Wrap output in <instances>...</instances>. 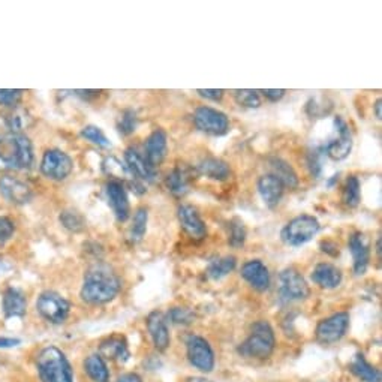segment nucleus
Returning <instances> with one entry per match:
<instances>
[{"mask_svg": "<svg viewBox=\"0 0 382 382\" xmlns=\"http://www.w3.org/2000/svg\"><path fill=\"white\" fill-rule=\"evenodd\" d=\"M32 163V143L24 133H0V171L27 170Z\"/></svg>", "mask_w": 382, "mask_h": 382, "instance_id": "nucleus-1", "label": "nucleus"}, {"mask_svg": "<svg viewBox=\"0 0 382 382\" xmlns=\"http://www.w3.org/2000/svg\"><path fill=\"white\" fill-rule=\"evenodd\" d=\"M120 286V279L111 270L94 267L87 271L84 278L83 286H81V298L90 305H105L117 297Z\"/></svg>", "mask_w": 382, "mask_h": 382, "instance_id": "nucleus-2", "label": "nucleus"}, {"mask_svg": "<svg viewBox=\"0 0 382 382\" xmlns=\"http://www.w3.org/2000/svg\"><path fill=\"white\" fill-rule=\"evenodd\" d=\"M36 367L43 382H74L72 367L56 346H47L39 352Z\"/></svg>", "mask_w": 382, "mask_h": 382, "instance_id": "nucleus-3", "label": "nucleus"}, {"mask_svg": "<svg viewBox=\"0 0 382 382\" xmlns=\"http://www.w3.org/2000/svg\"><path fill=\"white\" fill-rule=\"evenodd\" d=\"M275 345L276 339L270 324L266 321H258L252 325V332L249 337L240 345L239 352L243 357L266 360L275 351Z\"/></svg>", "mask_w": 382, "mask_h": 382, "instance_id": "nucleus-4", "label": "nucleus"}, {"mask_svg": "<svg viewBox=\"0 0 382 382\" xmlns=\"http://www.w3.org/2000/svg\"><path fill=\"white\" fill-rule=\"evenodd\" d=\"M320 222L317 217L310 214H302L294 217L293 221L282 229V240L290 246H302L318 234Z\"/></svg>", "mask_w": 382, "mask_h": 382, "instance_id": "nucleus-5", "label": "nucleus"}, {"mask_svg": "<svg viewBox=\"0 0 382 382\" xmlns=\"http://www.w3.org/2000/svg\"><path fill=\"white\" fill-rule=\"evenodd\" d=\"M36 309L40 317L53 324H62L70 315L71 305L66 298L54 291H45L39 295Z\"/></svg>", "mask_w": 382, "mask_h": 382, "instance_id": "nucleus-6", "label": "nucleus"}, {"mask_svg": "<svg viewBox=\"0 0 382 382\" xmlns=\"http://www.w3.org/2000/svg\"><path fill=\"white\" fill-rule=\"evenodd\" d=\"M197 129L204 133L221 136L229 131V120L225 113L212 107H198L194 113Z\"/></svg>", "mask_w": 382, "mask_h": 382, "instance_id": "nucleus-7", "label": "nucleus"}, {"mask_svg": "<svg viewBox=\"0 0 382 382\" xmlns=\"http://www.w3.org/2000/svg\"><path fill=\"white\" fill-rule=\"evenodd\" d=\"M187 359L194 367L201 372H212L214 367V352L206 339L192 334L186 340Z\"/></svg>", "mask_w": 382, "mask_h": 382, "instance_id": "nucleus-8", "label": "nucleus"}, {"mask_svg": "<svg viewBox=\"0 0 382 382\" xmlns=\"http://www.w3.org/2000/svg\"><path fill=\"white\" fill-rule=\"evenodd\" d=\"M309 285L295 268H286L279 276V295L283 302H300L309 297Z\"/></svg>", "mask_w": 382, "mask_h": 382, "instance_id": "nucleus-9", "label": "nucleus"}, {"mask_svg": "<svg viewBox=\"0 0 382 382\" xmlns=\"http://www.w3.org/2000/svg\"><path fill=\"white\" fill-rule=\"evenodd\" d=\"M72 159L58 148L47 150L43 156V160H40V171H43L47 179L51 180H65L66 177L72 173Z\"/></svg>", "mask_w": 382, "mask_h": 382, "instance_id": "nucleus-10", "label": "nucleus"}, {"mask_svg": "<svg viewBox=\"0 0 382 382\" xmlns=\"http://www.w3.org/2000/svg\"><path fill=\"white\" fill-rule=\"evenodd\" d=\"M349 327V315L346 312H339L322 320L317 325V340L322 345H332L342 339Z\"/></svg>", "mask_w": 382, "mask_h": 382, "instance_id": "nucleus-11", "label": "nucleus"}, {"mask_svg": "<svg viewBox=\"0 0 382 382\" xmlns=\"http://www.w3.org/2000/svg\"><path fill=\"white\" fill-rule=\"evenodd\" d=\"M334 125H336L337 136L327 144L324 152L333 160H344L349 156L352 150V135L346 125V121L342 117H336Z\"/></svg>", "mask_w": 382, "mask_h": 382, "instance_id": "nucleus-12", "label": "nucleus"}, {"mask_svg": "<svg viewBox=\"0 0 382 382\" xmlns=\"http://www.w3.org/2000/svg\"><path fill=\"white\" fill-rule=\"evenodd\" d=\"M105 194H107L108 204H110V207L114 212L116 219L119 222H125L129 217L131 207H129V200H128L124 185H121L119 180L108 182L105 186Z\"/></svg>", "mask_w": 382, "mask_h": 382, "instance_id": "nucleus-13", "label": "nucleus"}, {"mask_svg": "<svg viewBox=\"0 0 382 382\" xmlns=\"http://www.w3.org/2000/svg\"><path fill=\"white\" fill-rule=\"evenodd\" d=\"M177 217H179V222L189 237L202 240L207 236V227L201 219V216L195 207L183 204V206H180L179 210H177Z\"/></svg>", "mask_w": 382, "mask_h": 382, "instance_id": "nucleus-14", "label": "nucleus"}, {"mask_svg": "<svg viewBox=\"0 0 382 382\" xmlns=\"http://www.w3.org/2000/svg\"><path fill=\"white\" fill-rule=\"evenodd\" d=\"M125 163L131 177L136 182H153L155 179V168L150 165L148 160L144 155H141L138 150L131 147L125 152Z\"/></svg>", "mask_w": 382, "mask_h": 382, "instance_id": "nucleus-15", "label": "nucleus"}, {"mask_svg": "<svg viewBox=\"0 0 382 382\" xmlns=\"http://www.w3.org/2000/svg\"><path fill=\"white\" fill-rule=\"evenodd\" d=\"M0 195L12 204H24L31 200L32 189L17 177L4 175L0 179Z\"/></svg>", "mask_w": 382, "mask_h": 382, "instance_id": "nucleus-16", "label": "nucleus"}, {"mask_svg": "<svg viewBox=\"0 0 382 382\" xmlns=\"http://www.w3.org/2000/svg\"><path fill=\"white\" fill-rule=\"evenodd\" d=\"M146 159L148 160L150 165L153 168L160 165L162 160L167 156V148H168V138L167 132L162 129H156L148 135V138L146 140Z\"/></svg>", "mask_w": 382, "mask_h": 382, "instance_id": "nucleus-17", "label": "nucleus"}, {"mask_svg": "<svg viewBox=\"0 0 382 382\" xmlns=\"http://www.w3.org/2000/svg\"><path fill=\"white\" fill-rule=\"evenodd\" d=\"M147 330L153 340V345L158 351H165L170 346V332L167 320L162 312H152L147 317Z\"/></svg>", "mask_w": 382, "mask_h": 382, "instance_id": "nucleus-18", "label": "nucleus"}, {"mask_svg": "<svg viewBox=\"0 0 382 382\" xmlns=\"http://www.w3.org/2000/svg\"><path fill=\"white\" fill-rule=\"evenodd\" d=\"M241 276L256 291H267L270 286V273L259 259H251L241 267Z\"/></svg>", "mask_w": 382, "mask_h": 382, "instance_id": "nucleus-19", "label": "nucleus"}, {"mask_svg": "<svg viewBox=\"0 0 382 382\" xmlns=\"http://www.w3.org/2000/svg\"><path fill=\"white\" fill-rule=\"evenodd\" d=\"M283 190H285L283 183L271 173L261 175L258 179V192L259 195H261L266 206L270 209L278 206L279 201L283 197Z\"/></svg>", "mask_w": 382, "mask_h": 382, "instance_id": "nucleus-20", "label": "nucleus"}, {"mask_svg": "<svg viewBox=\"0 0 382 382\" xmlns=\"http://www.w3.org/2000/svg\"><path fill=\"white\" fill-rule=\"evenodd\" d=\"M348 246H349V252L352 255V261H354V273L359 276L364 275L367 266H369L371 253H369V249H367V244L364 243L363 234L354 233L349 237Z\"/></svg>", "mask_w": 382, "mask_h": 382, "instance_id": "nucleus-21", "label": "nucleus"}, {"mask_svg": "<svg viewBox=\"0 0 382 382\" xmlns=\"http://www.w3.org/2000/svg\"><path fill=\"white\" fill-rule=\"evenodd\" d=\"M99 356L107 360L125 363L129 359V349L125 337L111 336L99 345Z\"/></svg>", "mask_w": 382, "mask_h": 382, "instance_id": "nucleus-22", "label": "nucleus"}, {"mask_svg": "<svg viewBox=\"0 0 382 382\" xmlns=\"http://www.w3.org/2000/svg\"><path fill=\"white\" fill-rule=\"evenodd\" d=\"M312 280L324 290H333L342 282V271L330 263H321L313 268Z\"/></svg>", "mask_w": 382, "mask_h": 382, "instance_id": "nucleus-23", "label": "nucleus"}, {"mask_svg": "<svg viewBox=\"0 0 382 382\" xmlns=\"http://www.w3.org/2000/svg\"><path fill=\"white\" fill-rule=\"evenodd\" d=\"M198 171H200V174L206 175V177H209V179L216 180V182H225L229 179V175H231V168H229L228 163L222 159H217V158L202 159L198 163Z\"/></svg>", "mask_w": 382, "mask_h": 382, "instance_id": "nucleus-24", "label": "nucleus"}, {"mask_svg": "<svg viewBox=\"0 0 382 382\" xmlns=\"http://www.w3.org/2000/svg\"><path fill=\"white\" fill-rule=\"evenodd\" d=\"M2 306L6 318L23 317L27 309V300L24 294L17 288H8L4 293Z\"/></svg>", "mask_w": 382, "mask_h": 382, "instance_id": "nucleus-25", "label": "nucleus"}, {"mask_svg": "<svg viewBox=\"0 0 382 382\" xmlns=\"http://www.w3.org/2000/svg\"><path fill=\"white\" fill-rule=\"evenodd\" d=\"M189 183H190V173L185 167L174 168L173 173L168 174L167 180H165V185H167L170 192L177 195V197H182L187 192Z\"/></svg>", "mask_w": 382, "mask_h": 382, "instance_id": "nucleus-26", "label": "nucleus"}, {"mask_svg": "<svg viewBox=\"0 0 382 382\" xmlns=\"http://www.w3.org/2000/svg\"><path fill=\"white\" fill-rule=\"evenodd\" d=\"M84 371L93 382H108L110 381V372L107 369L105 360L99 354H92L84 361Z\"/></svg>", "mask_w": 382, "mask_h": 382, "instance_id": "nucleus-27", "label": "nucleus"}, {"mask_svg": "<svg viewBox=\"0 0 382 382\" xmlns=\"http://www.w3.org/2000/svg\"><path fill=\"white\" fill-rule=\"evenodd\" d=\"M351 371L363 382H381L379 371L367 361L361 354H357L356 359H354V361L351 363Z\"/></svg>", "mask_w": 382, "mask_h": 382, "instance_id": "nucleus-28", "label": "nucleus"}, {"mask_svg": "<svg viewBox=\"0 0 382 382\" xmlns=\"http://www.w3.org/2000/svg\"><path fill=\"white\" fill-rule=\"evenodd\" d=\"M270 165L273 170L271 174L276 175L278 179L283 183V186L297 187L298 177L288 162H285L283 159H279V158H275V159L270 160Z\"/></svg>", "mask_w": 382, "mask_h": 382, "instance_id": "nucleus-29", "label": "nucleus"}, {"mask_svg": "<svg viewBox=\"0 0 382 382\" xmlns=\"http://www.w3.org/2000/svg\"><path fill=\"white\" fill-rule=\"evenodd\" d=\"M237 259L234 256H221L216 258L209 264L207 267V276L213 280H221L227 275H229L231 271L236 268Z\"/></svg>", "mask_w": 382, "mask_h": 382, "instance_id": "nucleus-30", "label": "nucleus"}, {"mask_svg": "<svg viewBox=\"0 0 382 382\" xmlns=\"http://www.w3.org/2000/svg\"><path fill=\"white\" fill-rule=\"evenodd\" d=\"M27 121H29V114L18 107L11 108L9 111L2 116L4 126L8 129V132L13 133H20V131L27 126Z\"/></svg>", "mask_w": 382, "mask_h": 382, "instance_id": "nucleus-31", "label": "nucleus"}, {"mask_svg": "<svg viewBox=\"0 0 382 382\" xmlns=\"http://www.w3.org/2000/svg\"><path fill=\"white\" fill-rule=\"evenodd\" d=\"M147 221H148L147 209H144V207L136 209V212L133 213L132 227L129 231V237L133 243H138L140 240H143V237L146 234V229H147Z\"/></svg>", "mask_w": 382, "mask_h": 382, "instance_id": "nucleus-32", "label": "nucleus"}, {"mask_svg": "<svg viewBox=\"0 0 382 382\" xmlns=\"http://www.w3.org/2000/svg\"><path fill=\"white\" fill-rule=\"evenodd\" d=\"M361 200V190H360V182L356 175L348 177L344 189V202L348 207H357Z\"/></svg>", "mask_w": 382, "mask_h": 382, "instance_id": "nucleus-33", "label": "nucleus"}, {"mask_svg": "<svg viewBox=\"0 0 382 382\" xmlns=\"http://www.w3.org/2000/svg\"><path fill=\"white\" fill-rule=\"evenodd\" d=\"M228 228H229L228 243L233 248H241L244 241H246V228H244V224L239 219V217H234V219L229 222Z\"/></svg>", "mask_w": 382, "mask_h": 382, "instance_id": "nucleus-34", "label": "nucleus"}, {"mask_svg": "<svg viewBox=\"0 0 382 382\" xmlns=\"http://www.w3.org/2000/svg\"><path fill=\"white\" fill-rule=\"evenodd\" d=\"M60 222L65 228H67L70 231H74V233H78V231L83 229L86 225L84 217L75 210H65L60 214Z\"/></svg>", "mask_w": 382, "mask_h": 382, "instance_id": "nucleus-35", "label": "nucleus"}, {"mask_svg": "<svg viewBox=\"0 0 382 382\" xmlns=\"http://www.w3.org/2000/svg\"><path fill=\"white\" fill-rule=\"evenodd\" d=\"M234 98L239 105L246 107V108H258L261 105V98H259V93L252 89H241L234 92Z\"/></svg>", "mask_w": 382, "mask_h": 382, "instance_id": "nucleus-36", "label": "nucleus"}, {"mask_svg": "<svg viewBox=\"0 0 382 382\" xmlns=\"http://www.w3.org/2000/svg\"><path fill=\"white\" fill-rule=\"evenodd\" d=\"M81 135H83L84 138L89 140L90 143L97 144V146H99L102 148L111 147L110 140H108L107 136H105V133L99 128H97V126H86V128H83V131H81Z\"/></svg>", "mask_w": 382, "mask_h": 382, "instance_id": "nucleus-37", "label": "nucleus"}, {"mask_svg": "<svg viewBox=\"0 0 382 382\" xmlns=\"http://www.w3.org/2000/svg\"><path fill=\"white\" fill-rule=\"evenodd\" d=\"M117 129L120 135H131L136 129V113L133 110H125L124 114L120 116L117 124Z\"/></svg>", "mask_w": 382, "mask_h": 382, "instance_id": "nucleus-38", "label": "nucleus"}, {"mask_svg": "<svg viewBox=\"0 0 382 382\" xmlns=\"http://www.w3.org/2000/svg\"><path fill=\"white\" fill-rule=\"evenodd\" d=\"M168 317H170L171 322H174V324L187 325L194 321V312L186 309V307H173L168 313Z\"/></svg>", "mask_w": 382, "mask_h": 382, "instance_id": "nucleus-39", "label": "nucleus"}, {"mask_svg": "<svg viewBox=\"0 0 382 382\" xmlns=\"http://www.w3.org/2000/svg\"><path fill=\"white\" fill-rule=\"evenodd\" d=\"M23 93L24 92L18 89H2L0 90V105H5L8 108L17 107L23 98Z\"/></svg>", "mask_w": 382, "mask_h": 382, "instance_id": "nucleus-40", "label": "nucleus"}, {"mask_svg": "<svg viewBox=\"0 0 382 382\" xmlns=\"http://www.w3.org/2000/svg\"><path fill=\"white\" fill-rule=\"evenodd\" d=\"M13 229H16L13 222L8 219V217L0 216V249H2V246H5V243L12 237Z\"/></svg>", "mask_w": 382, "mask_h": 382, "instance_id": "nucleus-41", "label": "nucleus"}, {"mask_svg": "<svg viewBox=\"0 0 382 382\" xmlns=\"http://www.w3.org/2000/svg\"><path fill=\"white\" fill-rule=\"evenodd\" d=\"M197 93L200 94V97L206 98V99H210V101H221L224 98V90L222 89H198Z\"/></svg>", "mask_w": 382, "mask_h": 382, "instance_id": "nucleus-42", "label": "nucleus"}, {"mask_svg": "<svg viewBox=\"0 0 382 382\" xmlns=\"http://www.w3.org/2000/svg\"><path fill=\"white\" fill-rule=\"evenodd\" d=\"M320 153L321 152H318V150H315V152H312L310 155H309V160H307V163H309V167H310V171H312V174L313 175H320V173H321V160H320Z\"/></svg>", "mask_w": 382, "mask_h": 382, "instance_id": "nucleus-43", "label": "nucleus"}, {"mask_svg": "<svg viewBox=\"0 0 382 382\" xmlns=\"http://www.w3.org/2000/svg\"><path fill=\"white\" fill-rule=\"evenodd\" d=\"M285 90L283 89H273V90H270V89H266V90H263V94H264V97L268 99V101H271V102H278V101H280L283 97H285Z\"/></svg>", "mask_w": 382, "mask_h": 382, "instance_id": "nucleus-44", "label": "nucleus"}, {"mask_svg": "<svg viewBox=\"0 0 382 382\" xmlns=\"http://www.w3.org/2000/svg\"><path fill=\"white\" fill-rule=\"evenodd\" d=\"M321 248L324 252L327 253H330V255H339V248H337V244L333 243V241H322L321 243Z\"/></svg>", "mask_w": 382, "mask_h": 382, "instance_id": "nucleus-45", "label": "nucleus"}, {"mask_svg": "<svg viewBox=\"0 0 382 382\" xmlns=\"http://www.w3.org/2000/svg\"><path fill=\"white\" fill-rule=\"evenodd\" d=\"M20 345V339L13 337H0V348H12Z\"/></svg>", "mask_w": 382, "mask_h": 382, "instance_id": "nucleus-46", "label": "nucleus"}, {"mask_svg": "<svg viewBox=\"0 0 382 382\" xmlns=\"http://www.w3.org/2000/svg\"><path fill=\"white\" fill-rule=\"evenodd\" d=\"M117 382H143L141 381V376L136 375V373H126L124 376H120Z\"/></svg>", "mask_w": 382, "mask_h": 382, "instance_id": "nucleus-47", "label": "nucleus"}, {"mask_svg": "<svg viewBox=\"0 0 382 382\" xmlns=\"http://www.w3.org/2000/svg\"><path fill=\"white\" fill-rule=\"evenodd\" d=\"M373 108H375V116H376V119H378V120H381V119H382V113H381V108H382V101H381V99H378V101L375 102Z\"/></svg>", "mask_w": 382, "mask_h": 382, "instance_id": "nucleus-48", "label": "nucleus"}, {"mask_svg": "<svg viewBox=\"0 0 382 382\" xmlns=\"http://www.w3.org/2000/svg\"><path fill=\"white\" fill-rule=\"evenodd\" d=\"M186 382H212L210 379H206V378H200V376H192V378H187Z\"/></svg>", "mask_w": 382, "mask_h": 382, "instance_id": "nucleus-49", "label": "nucleus"}]
</instances>
